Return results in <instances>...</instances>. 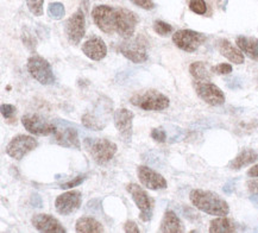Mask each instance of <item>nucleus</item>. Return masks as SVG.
<instances>
[{
    "mask_svg": "<svg viewBox=\"0 0 258 233\" xmlns=\"http://www.w3.org/2000/svg\"><path fill=\"white\" fill-rule=\"evenodd\" d=\"M191 205L210 215L225 216L230 213V206L217 193L205 189H193L189 194Z\"/></svg>",
    "mask_w": 258,
    "mask_h": 233,
    "instance_id": "nucleus-1",
    "label": "nucleus"
},
{
    "mask_svg": "<svg viewBox=\"0 0 258 233\" xmlns=\"http://www.w3.org/2000/svg\"><path fill=\"white\" fill-rule=\"evenodd\" d=\"M84 148L99 165L110 162L118 150L115 143L105 138H85Z\"/></svg>",
    "mask_w": 258,
    "mask_h": 233,
    "instance_id": "nucleus-2",
    "label": "nucleus"
},
{
    "mask_svg": "<svg viewBox=\"0 0 258 233\" xmlns=\"http://www.w3.org/2000/svg\"><path fill=\"white\" fill-rule=\"evenodd\" d=\"M130 102L143 111L160 112L169 107L170 100L167 95L156 89H148V91L138 92L132 95Z\"/></svg>",
    "mask_w": 258,
    "mask_h": 233,
    "instance_id": "nucleus-3",
    "label": "nucleus"
},
{
    "mask_svg": "<svg viewBox=\"0 0 258 233\" xmlns=\"http://www.w3.org/2000/svg\"><path fill=\"white\" fill-rule=\"evenodd\" d=\"M147 39L144 36L138 35L136 37L126 38L119 44V52L124 55L127 60H130L134 63H142L148 60V52H147Z\"/></svg>",
    "mask_w": 258,
    "mask_h": 233,
    "instance_id": "nucleus-4",
    "label": "nucleus"
},
{
    "mask_svg": "<svg viewBox=\"0 0 258 233\" xmlns=\"http://www.w3.org/2000/svg\"><path fill=\"white\" fill-rule=\"evenodd\" d=\"M26 68L30 75L34 78L36 81H38L41 85L49 86L55 82V76L52 73L51 66L47 60L42 56L34 55L28 60Z\"/></svg>",
    "mask_w": 258,
    "mask_h": 233,
    "instance_id": "nucleus-5",
    "label": "nucleus"
},
{
    "mask_svg": "<svg viewBox=\"0 0 258 233\" xmlns=\"http://www.w3.org/2000/svg\"><path fill=\"white\" fill-rule=\"evenodd\" d=\"M138 22L140 19L134 11L125 8H115V33L121 38L132 37Z\"/></svg>",
    "mask_w": 258,
    "mask_h": 233,
    "instance_id": "nucleus-6",
    "label": "nucleus"
},
{
    "mask_svg": "<svg viewBox=\"0 0 258 233\" xmlns=\"http://www.w3.org/2000/svg\"><path fill=\"white\" fill-rule=\"evenodd\" d=\"M173 42L178 49L186 52H194L206 42V36L194 30L183 29L174 33Z\"/></svg>",
    "mask_w": 258,
    "mask_h": 233,
    "instance_id": "nucleus-7",
    "label": "nucleus"
},
{
    "mask_svg": "<svg viewBox=\"0 0 258 233\" xmlns=\"http://www.w3.org/2000/svg\"><path fill=\"white\" fill-rule=\"evenodd\" d=\"M22 124L26 131H29L31 135L41 136V137H47V136L54 135L56 130H57V126L55 124L43 118L42 115L34 114V113L23 115Z\"/></svg>",
    "mask_w": 258,
    "mask_h": 233,
    "instance_id": "nucleus-8",
    "label": "nucleus"
},
{
    "mask_svg": "<svg viewBox=\"0 0 258 233\" xmlns=\"http://www.w3.org/2000/svg\"><path fill=\"white\" fill-rule=\"evenodd\" d=\"M37 141L32 136L18 135L10 141L9 144L6 145L5 151L10 157L21 161L29 152L37 148Z\"/></svg>",
    "mask_w": 258,
    "mask_h": 233,
    "instance_id": "nucleus-9",
    "label": "nucleus"
},
{
    "mask_svg": "<svg viewBox=\"0 0 258 233\" xmlns=\"http://www.w3.org/2000/svg\"><path fill=\"white\" fill-rule=\"evenodd\" d=\"M193 86L198 96L208 105L221 106L226 101L224 92L211 81H198V80H195Z\"/></svg>",
    "mask_w": 258,
    "mask_h": 233,
    "instance_id": "nucleus-10",
    "label": "nucleus"
},
{
    "mask_svg": "<svg viewBox=\"0 0 258 233\" xmlns=\"http://www.w3.org/2000/svg\"><path fill=\"white\" fill-rule=\"evenodd\" d=\"M94 24L102 32L112 35L115 32V8L108 5H98L92 10Z\"/></svg>",
    "mask_w": 258,
    "mask_h": 233,
    "instance_id": "nucleus-11",
    "label": "nucleus"
},
{
    "mask_svg": "<svg viewBox=\"0 0 258 233\" xmlns=\"http://www.w3.org/2000/svg\"><path fill=\"white\" fill-rule=\"evenodd\" d=\"M126 191L131 195L132 200L135 201L136 206L141 211L140 218L143 221H149L153 216V204H151L150 196L144 191L141 186L136 183H128L126 186Z\"/></svg>",
    "mask_w": 258,
    "mask_h": 233,
    "instance_id": "nucleus-12",
    "label": "nucleus"
},
{
    "mask_svg": "<svg viewBox=\"0 0 258 233\" xmlns=\"http://www.w3.org/2000/svg\"><path fill=\"white\" fill-rule=\"evenodd\" d=\"M66 36H67L68 42L72 45H78L80 44L81 39L85 37V15L81 10H79L69 17V19L66 23Z\"/></svg>",
    "mask_w": 258,
    "mask_h": 233,
    "instance_id": "nucleus-13",
    "label": "nucleus"
},
{
    "mask_svg": "<svg viewBox=\"0 0 258 233\" xmlns=\"http://www.w3.org/2000/svg\"><path fill=\"white\" fill-rule=\"evenodd\" d=\"M82 194L79 191H69L58 195L55 200L56 212L61 215H69L80 208Z\"/></svg>",
    "mask_w": 258,
    "mask_h": 233,
    "instance_id": "nucleus-14",
    "label": "nucleus"
},
{
    "mask_svg": "<svg viewBox=\"0 0 258 233\" xmlns=\"http://www.w3.org/2000/svg\"><path fill=\"white\" fill-rule=\"evenodd\" d=\"M137 176L142 185L150 191H158V189H165L168 187L167 180L154 169L149 168L147 165H140L137 168Z\"/></svg>",
    "mask_w": 258,
    "mask_h": 233,
    "instance_id": "nucleus-15",
    "label": "nucleus"
},
{
    "mask_svg": "<svg viewBox=\"0 0 258 233\" xmlns=\"http://www.w3.org/2000/svg\"><path fill=\"white\" fill-rule=\"evenodd\" d=\"M135 114L127 108H119L114 112V126L118 130L119 135L126 143H131L132 139V123Z\"/></svg>",
    "mask_w": 258,
    "mask_h": 233,
    "instance_id": "nucleus-16",
    "label": "nucleus"
},
{
    "mask_svg": "<svg viewBox=\"0 0 258 233\" xmlns=\"http://www.w3.org/2000/svg\"><path fill=\"white\" fill-rule=\"evenodd\" d=\"M52 137V142L56 144L64 146V148L71 149H81V143L79 139V135L77 129L71 128V126H63V128H57Z\"/></svg>",
    "mask_w": 258,
    "mask_h": 233,
    "instance_id": "nucleus-17",
    "label": "nucleus"
},
{
    "mask_svg": "<svg viewBox=\"0 0 258 233\" xmlns=\"http://www.w3.org/2000/svg\"><path fill=\"white\" fill-rule=\"evenodd\" d=\"M31 224L39 232L45 233H66V228L57 219L50 214H36L32 216Z\"/></svg>",
    "mask_w": 258,
    "mask_h": 233,
    "instance_id": "nucleus-18",
    "label": "nucleus"
},
{
    "mask_svg": "<svg viewBox=\"0 0 258 233\" xmlns=\"http://www.w3.org/2000/svg\"><path fill=\"white\" fill-rule=\"evenodd\" d=\"M82 51L88 59L93 61H100L107 55V45L102 38L98 36H92L82 44Z\"/></svg>",
    "mask_w": 258,
    "mask_h": 233,
    "instance_id": "nucleus-19",
    "label": "nucleus"
},
{
    "mask_svg": "<svg viewBox=\"0 0 258 233\" xmlns=\"http://www.w3.org/2000/svg\"><path fill=\"white\" fill-rule=\"evenodd\" d=\"M218 49H219L221 56H224L225 59H227L234 65H243L244 61H245L244 52L238 46L233 45L229 39H220L219 43H218Z\"/></svg>",
    "mask_w": 258,
    "mask_h": 233,
    "instance_id": "nucleus-20",
    "label": "nucleus"
},
{
    "mask_svg": "<svg viewBox=\"0 0 258 233\" xmlns=\"http://www.w3.org/2000/svg\"><path fill=\"white\" fill-rule=\"evenodd\" d=\"M158 231L163 233H183L184 225L181 221V219L176 215V213L173 211H167L164 213Z\"/></svg>",
    "mask_w": 258,
    "mask_h": 233,
    "instance_id": "nucleus-21",
    "label": "nucleus"
},
{
    "mask_svg": "<svg viewBox=\"0 0 258 233\" xmlns=\"http://www.w3.org/2000/svg\"><path fill=\"white\" fill-rule=\"evenodd\" d=\"M258 161V154L252 149H244L229 163L231 170H240L244 166H247Z\"/></svg>",
    "mask_w": 258,
    "mask_h": 233,
    "instance_id": "nucleus-22",
    "label": "nucleus"
},
{
    "mask_svg": "<svg viewBox=\"0 0 258 233\" xmlns=\"http://www.w3.org/2000/svg\"><path fill=\"white\" fill-rule=\"evenodd\" d=\"M236 44L244 52V55L258 62V38L250 36H238Z\"/></svg>",
    "mask_w": 258,
    "mask_h": 233,
    "instance_id": "nucleus-23",
    "label": "nucleus"
},
{
    "mask_svg": "<svg viewBox=\"0 0 258 233\" xmlns=\"http://www.w3.org/2000/svg\"><path fill=\"white\" fill-rule=\"evenodd\" d=\"M75 231L80 233H101L105 229L101 222H99L97 219L92 216H82L78 219L75 224Z\"/></svg>",
    "mask_w": 258,
    "mask_h": 233,
    "instance_id": "nucleus-24",
    "label": "nucleus"
},
{
    "mask_svg": "<svg viewBox=\"0 0 258 233\" xmlns=\"http://www.w3.org/2000/svg\"><path fill=\"white\" fill-rule=\"evenodd\" d=\"M237 231V224L232 219L225 216L213 219L210 224L211 233H233Z\"/></svg>",
    "mask_w": 258,
    "mask_h": 233,
    "instance_id": "nucleus-25",
    "label": "nucleus"
},
{
    "mask_svg": "<svg viewBox=\"0 0 258 233\" xmlns=\"http://www.w3.org/2000/svg\"><path fill=\"white\" fill-rule=\"evenodd\" d=\"M189 73L198 81H210L211 73L207 68V63L197 61L189 66Z\"/></svg>",
    "mask_w": 258,
    "mask_h": 233,
    "instance_id": "nucleus-26",
    "label": "nucleus"
},
{
    "mask_svg": "<svg viewBox=\"0 0 258 233\" xmlns=\"http://www.w3.org/2000/svg\"><path fill=\"white\" fill-rule=\"evenodd\" d=\"M82 124L89 130L93 131H101L106 126V122H102L99 116L94 114L93 112H87L82 115Z\"/></svg>",
    "mask_w": 258,
    "mask_h": 233,
    "instance_id": "nucleus-27",
    "label": "nucleus"
},
{
    "mask_svg": "<svg viewBox=\"0 0 258 233\" xmlns=\"http://www.w3.org/2000/svg\"><path fill=\"white\" fill-rule=\"evenodd\" d=\"M48 13L52 19L59 21V19H62L64 17V6L61 3H51L48 6Z\"/></svg>",
    "mask_w": 258,
    "mask_h": 233,
    "instance_id": "nucleus-28",
    "label": "nucleus"
},
{
    "mask_svg": "<svg viewBox=\"0 0 258 233\" xmlns=\"http://www.w3.org/2000/svg\"><path fill=\"white\" fill-rule=\"evenodd\" d=\"M154 31L157 35L162 36V37H167L168 35H170L173 32V26L163 21H155L154 22Z\"/></svg>",
    "mask_w": 258,
    "mask_h": 233,
    "instance_id": "nucleus-29",
    "label": "nucleus"
},
{
    "mask_svg": "<svg viewBox=\"0 0 258 233\" xmlns=\"http://www.w3.org/2000/svg\"><path fill=\"white\" fill-rule=\"evenodd\" d=\"M43 3L44 0H26V5H28L29 11L36 17H42L43 13Z\"/></svg>",
    "mask_w": 258,
    "mask_h": 233,
    "instance_id": "nucleus-30",
    "label": "nucleus"
},
{
    "mask_svg": "<svg viewBox=\"0 0 258 233\" xmlns=\"http://www.w3.org/2000/svg\"><path fill=\"white\" fill-rule=\"evenodd\" d=\"M189 9L197 15H205L207 12V5L205 0H189Z\"/></svg>",
    "mask_w": 258,
    "mask_h": 233,
    "instance_id": "nucleus-31",
    "label": "nucleus"
},
{
    "mask_svg": "<svg viewBox=\"0 0 258 233\" xmlns=\"http://www.w3.org/2000/svg\"><path fill=\"white\" fill-rule=\"evenodd\" d=\"M16 113H17V109H16V107L13 105H10V104L2 105V114L6 119V121L15 122Z\"/></svg>",
    "mask_w": 258,
    "mask_h": 233,
    "instance_id": "nucleus-32",
    "label": "nucleus"
},
{
    "mask_svg": "<svg viewBox=\"0 0 258 233\" xmlns=\"http://www.w3.org/2000/svg\"><path fill=\"white\" fill-rule=\"evenodd\" d=\"M86 178H87V176H86V175H79L78 178L73 179V180H71V181H68V182H66V183H62V185L59 186V187H61V189L75 188V187H78V186H80L81 183L85 181Z\"/></svg>",
    "mask_w": 258,
    "mask_h": 233,
    "instance_id": "nucleus-33",
    "label": "nucleus"
},
{
    "mask_svg": "<svg viewBox=\"0 0 258 233\" xmlns=\"http://www.w3.org/2000/svg\"><path fill=\"white\" fill-rule=\"evenodd\" d=\"M151 138L158 143H164L167 141V132L163 128H155L151 130Z\"/></svg>",
    "mask_w": 258,
    "mask_h": 233,
    "instance_id": "nucleus-34",
    "label": "nucleus"
},
{
    "mask_svg": "<svg viewBox=\"0 0 258 233\" xmlns=\"http://www.w3.org/2000/svg\"><path fill=\"white\" fill-rule=\"evenodd\" d=\"M211 71L219 75H229L232 73V66L229 65V63H220V65L213 67Z\"/></svg>",
    "mask_w": 258,
    "mask_h": 233,
    "instance_id": "nucleus-35",
    "label": "nucleus"
},
{
    "mask_svg": "<svg viewBox=\"0 0 258 233\" xmlns=\"http://www.w3.org/2000/svg\"><path fill=\"white\" fill-rule=\"evenodd\" d=\"M134 3L135 5H137L138 8H142L144 10H153L155 8L154 0H130Z\"/></svg>",
    "mask_w": 258,
    "mask_h": 233,
    "instance_id": "nucleus-36",
    "label": "nucleus"
},
{
    "mask_svg": "<svg viewBox=\"0 0 258 233\" xmlns=\"http://www.w3.org/2000/svg\"><path fill=\"white\" fill-rule=\"evenodd\" d=\"M124 229L126 233H140V228H138L137 224L132 220H127L124 225Z\"/></svg>",
    "mask_w": 258,
    "mask_h": 233,
    "instance_id": "nucleus-37",
    "label": "nucleus"
},
{
    "mask_svg": "<svg viewBox=\"0 0 258 233\" xmlns=\"http://www.w3.org/2000/svg\"><path fill=\"white\" fill-rule=\"evenodd\" d=\"M246 186L250 193H252V194H258V179L257 178H253V180L247 181Z\"/></svg>",
    "mask_w": 258,
    "mask_h": 233,
    "instance_id": "nucleus-38",
    "label": "nucleus"
},
{
    "mask_svg": "<svg viewBox=\"0 0 258 233\" xmlns=\"http://www.w3.org/2000/svg\"><path fill=\"white\" fill-rule=\"evenodd\" d=\"M30 202H31L32 206H35V207H37V208H41L42 206H43L42 198L38 194H32Z\"/></svg>",
    "mask_w": 258,
    "mask_h": 233,
    "instance_id": "nucleus-39",
    "label": "nucleus"
},
{
    "mask_svg": "<svg viewBox=\"0 0 258 233\" xmlns=\"http://www.w3.org/2000/svg\"><path fill=\"white\" fill-rule=\"evenodd\" d=\"M247 176L249 178H258V164H254L253 166H251V168L247 170Z\"/></svg>",
    "mask_w": 258,
    "mask_h": 233,
    "instance_id": "nucleus-40",
    "label": "nucleus"
},
{
    "mask_svg": "<svg viewBox=\"0 0 258 233\" xmlns=\"http://www.w3.org/2000/svg\"><path fill=\"white\" fill-rule=\"evenodd\" d=\"M250 200L258 207V194H253V195L250 198Z\"/></svg>",
    "mask_w": 258,
    "mask_h": 233,
    "instance_id": "nucleus-41",
    "label": "nucleus"
}]
</instances>
